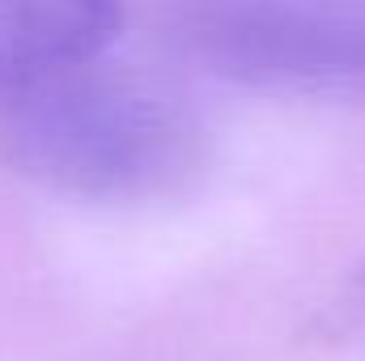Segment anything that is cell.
<instances>
[{"mask_svg":"<svg viewBox=\"0 0 365 361\" xmlns=\"http://www.w3.org/2000/svg\"><path fill=\"white\" fill-rule=\"evenodd\" d=\"M0 158L73 200L149 204L191 187L208 141L175 90L98 56L0 73Z\"/></svg>","mask_w":365,"mask_h":361,"instance_id":"obj_1","label":"cell"},{"mask_svg":"<svg viewBox=\"0 0 365 361\" xmlns=\"http://www.w3.org/2000/svg\"><path fill=\"white\" fill-rule=\"evenodd\" d=\"M166 30L234 86L365 102V0H166Z\"/></svg>","mask_w":365,"mask_h":361,"instance_id":"obj_2","label":"cell"},{"mask_svg":"<svg viewBox=\"0 0 365 361\" xmlns=\"http://www.w3.org/2000/svg\"><path fill=\"white\" fill-rule=\"evenodd\" d=\"M123 30V0H0V73L98 60Z\"/></svg>","mask_w":365,"mask_h":361,"instance_id":"obj_3","label":"cell"},{"mask_svg":"<svg viewBox=\"0 0 365 361\" xmlns=\"http://www.w3.org/2000/svg\"><path fill=\"white\" fill-rule=\"evenodd\" d=\"M361 289H365V276H361Z\"/></svg>","mask_w":365,"mask_h":361,"instance_id":"obj_4","label":"cell"}]
</instances>
